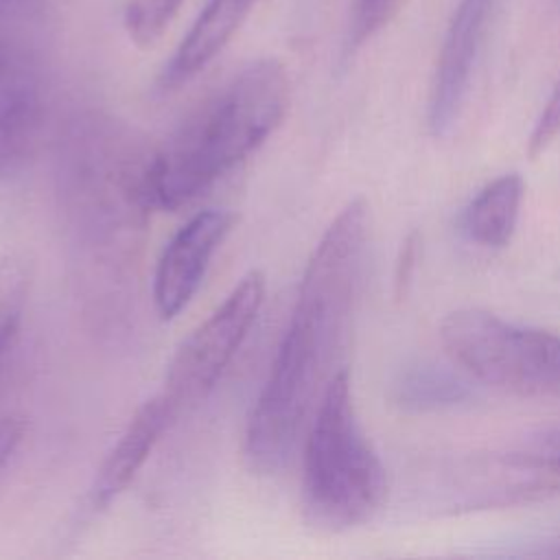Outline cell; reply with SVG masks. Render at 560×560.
Wrapping results in <instances>:
<instances>
[{
    "mask_svg": "<svg viewBox=\"0 0 560 560\" xmlns=\"http://www.w3.org/2000/svg\"><path fill=\"white\" fill-rule=\"evenodd\" d=\"M370 214L357 197L330 221L315 245L289 324L280 337L260 394L245 427V459L271 475L293 453L315 411L346 339L363 280Z\"/></svg>",
    "mask_w": 560,
    "mask_h": 560,
    "instance_id": "cell-1",
    "label": "cell"
},
{
    "mask_svg": "<svg viewBox=\"0 0 560 560\" xmlns=\"http://www.w3.org/2000/svg\"><path fill=\"white\" fill-rule=\"evenodd\" d=\"M289 77L278 59H256L199 105L147 155V210H177L252 155L284 120Z\"/></svg>",
    "mask_w": 560,
    "mask_h": 560,
    "instance_id": "cell-2",
    "label": "cell"
},
{
    "mask_svg": "<svg viewBox=\"0 0 560 560\" xmlns=\"http://www.w3.org/2000/svg\"><path fill=\"white\" fill-rule=\"evenodd\" d=\"M387 497L385 466L357 418L348 370L326 383L304 442L302 508L322 532L368 523Z\"/></svg>",
    "mask_w": 560,
    "mask_h": 560,
    "instance_id": "cell-3",
    "label": "cell"
},
{
    "mask_svg": "<svg viewBox=\"0 0 560 560\" xmlns=\"http://www.w3.org/2000/svg\"><path fill=\"white\" fill-rule=\"evenodd\" d=\"M440 341L472 378L518 392H560V337L518 326L481 308H457L440 322Z\"/></svg>",
    "mask_w": 560,
    "mask_h": 560,
    "instance_id": "cell-4",
    "label": "cell"
},
{
    "mask_svg": "<svg viewBox=\"0 0 560 560\" xmlns=\"http://www.w3.org/2000/svg\"><path fill=\"white\" fill-rule=\"evenodd\" d=\"M149 153H140L127 138L103 125L83 127L66 155V186L77 212L90 223L131 228L149 214L142 201V173Z\"/></svg>",
    "mask_w": 560,
    "mask_h": 560,
    "instance_id": "cell-5",
    "label": "cell"
},
{
    "mask_svg": "<svg viewBox=\"0 0 560 560\" xmlns=\"http://www.w3.org/2000/svg\"><path fill=\"white\" fill-rule=\"evenodd\" d=\"M265 273L254 269L238 280L225 300L182 341L168 363L162 396L175 416L201 402L219 383L265 302Z\"/></svg>",
    "mask_w": 560,
    "mask_h": 560,
    "instance_id": "cell-6",
    "label": "cell"
},
{
    "mask_svg": "<svg viewBox=\"0 0 560 560\" xmlns=\"http://www.w3.org/2000/svg\"><path fill=\"white\" fill-rule=\"evenodd\" d=\"M440 486L448 510H488L560 494V462L532 451L464 459Z\"/></svg>",
    "mask_w": 560,
    "mask_h": 560,
    "instance_id": "cell-7",
    "label": "cell"
},
{
    "mask_svg": "<svg viewBox=\"0 0 560 560\" xmlns=\"http://www.w3.org/2000/svg\"><path fill=\"white\" fill-rule=\"evenodd\" d=\"M232 225V212L201 210L164 245L153 273V304L162 319H173L188 306Z\"/></svg>",
    "mask_w": 560,
    "mask_h": 560,
    "instance_id": "cell-8",
    "label": "cell"
},
{
    "mask_svg": "<svg viewBox=\"0 0 560 560\" xmlns=\"http://www.w3.org/2000/svg\"><path fill=\"white\" fill-rule=\"evenodd\" d=\"M492 4L494 0H459L451 13L427 105V125L438 138L446 136L459 116Z\"/></svg>",
    "mask_w": 560,
    "mask_h": 560,
    "instance_id": "cell-9",
    "label": "cell"
},
{
    "mask_svg": "<svg viewBox=\"0 0 560 560\" xmlns=\"http://www.w3.org/2000/svg\"><path fill=\"white\" fill-rule=\"evenodd\" d=\"M175 418L173 407L162 394L144 400L136 409L90 486L88 505L92 512L107 510L129 488Z\"/></svg>",
    "mask_w": 560,
    "mask_h": 560,
    "instance_id": "cell-10",
    "label": "cell"
},
{
    "mask_svg": "<svg viewBox=\"0 0 560 560\" xmlns=\"http://www.w3.org/2000/svg\"><path fill=\"white\" fill-rule=\"evenodd\" d=\"M44 105L37 81L13 72L0 81V182L20 177L39 144Z\"/></svg>",
    "mask_w": 560,
    "mask_h": 560,
    "instance_id": "cell-11",
    "label": "cell"
},
{
    "mask_svg": "<svg viewBox=\"0 0 560 560\" xmlns=\"http://www.w3.org/2000/svg\"><path fill=\"white\" fill-rule=\"evenodd\" d=\"M256 0H208L188 35L160 74L162 90H175L199 74L234 37Z\"/></svg>",
    "mask_w": 560,
    "mask_h": 560,
    "instance_id": "cell-12",
    "label": "cell"
},
{
    "mask_svg": "<svg viewBox=\"0 0 560 560\" xmlns=\"http://www.w3.org/2000/svg\"><path fill=\"white\" fill-rule=\"evenodd\" d=\"M523 190L525 184L518 173H505L483 186L464 210L466 236L481 247L508 245L518 223Z\"/></svg>",
    "mask_w": 560,
    "mask_h": 560,
    "instance_id": "cell-13",
    "label": "cell"
},
{
    "mask_svg": "<svg viewBox=\"0 0 560 560\" xmlns=\"http://www.w3.org/2000/svg\"><path fill=\"white\" fill-rule=\"evenodd\" d=\"M470 396V383L459 372L424 361L405 368L392 385V398L405 411L446 409Z\"/></svg>",
    "mask_w": 560,
    "mask_h": 560,
    "instance_id": "cell-14",
    "label": "cell"
},
{
    "mask_svg": "<svg viewBox=\"0 0 560 560\" xmlns=\"http://www.w3.org/2000/svg\"><path fill=\"white\" fill-rule=\"evenodd\" d=\"M31 291V267L18 254L0 258V361L13 348Z\"/></svg>",
    "mask_w": 560,
    "mask_h": 560,
    "instance_id": "cell-15",
    "label": "cell"
},
{
    "mask_svg": "<svg viewBox=\"0 0 560 560\" xmlns=\"http://www.w3.org/2000/svg\"><path fill=\"white\" fill-rule=\"evenodd\" d=\"M182 2L184 0H129L122 18L127 35L140 48L153 46L168 28Z\"/></svg>",
    "mask_w": 560,
    "mask_h": 560,
    "instance_id": "cell-16",
    "label": "cell"
},
{
    "mask_svg": "<svg viewBox=\"0 0 560 560\" xmlns=\"http://www.w3.org/2000/svg\"><path fill=\"white\" fill-rule=\"evenodd\" d=\"M400 0H352L346 50L354 52L383 31L396 15Z\"/></svg>",
    "mask_w": 560,
    "mask_h": 560,
    "instance_id": "cell-17",
    "label": "cell"
},
{
    "mask_svg": "<svg viewBox=\"0 0 560 560\" xmlns=\"http://www.w3.org/2000/svg\"><path fill=\"white\" fill-rule=\"evenodd\" d=\"M558 133H560V81L551 90L542 112L536 118V125L527 140V155L532 160L540 158Z\"/></svg>",
    "mask_w": 560,
    "mask_h": 560,
    "instance_id": "cell-18",
    "label": "cell"
},
{
    "mask_svg": "<svg viewBox=\"0 0 560 560\" xmlns=\"http://www.w3.org/2000/svg\"><path fill=\"white\" fill-rule=\"evenodd\" d=\"M26 435V420L18 413L0 416V475L22 446Z\"/></svg>",
    "mask_w": 560,
    "mask_h": 560,
    "instance_id": "cell-19",
    "label": "cell"
},
{
    "mask_svg": "<svg viewBox=\"0 0 560 560\" xmlns=\"http://www.w3.org/2000/svg\"><path fill=\"white\" fill-rule=\"evenodd\" d=\"M418 245H420V236L418 232H411L400 247L398 260H396V271H394V293L396 300H402V295L407 293V287L411 282L413 269H416V260H418Z\"/></svg>",
    "mask_w": 560,
    "mask_h": 560,
    "instance_id": "cell-20",
    "label": "cell"
},
{
    "mask_svg": "<svg viewBox=\"0 0 560 560\" xmlns=\"http://www.w3.org/2000/svg\"><path fill=\"white\" fill-rule=\"evenodd\" d=\"M532 453H538L547 459H553V462H560V429H553V431H545L540 433L538 438L532 440Z\"/></svg>",
    "mask_w": 560,
    "mask_h": 560,
    "instance_id": "cell-21",
    "label": "cell"
},
{
    "mask_svg": "<svg viewBox=\"0 0 560 560\" xmlns=\"http://www.w3.org/2000/svg\"><path fill=\"white\" fill-rule=\"evenodd\" d=\"M556 553H560V542H558V549H556Z\"/></svg>",
    "mask_w": 560,
    "mask_h": 560,
    "instance_id": "cell-22",
    "label": "cell"
}]
</instances>
